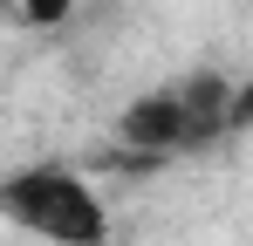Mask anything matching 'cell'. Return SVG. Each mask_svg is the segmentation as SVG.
<instances>
[{
  "label": "cell",
  "mask_w": 253,
  "mask_h": 246,
  "mask_svg": "<svg viewBox=\"0 0 253 246\" xmlns=\"http://www.w3.org/2000/svg\"><path fill=\"white\" fill-rule=\"evenodd\" d=\"M0 226H14L21 240H42V246H110L117 240V212L103 199V185L69 158L14 164L0 178Z\"/></svg>",
  "instance_id": "1"
},
{
  "label": "cell",
  "mask_w": 253,
  "mask_h": 246,
  "mask_svg": "<svg viewBox=\"0 0 253 246\" xmlns=\"http://www.w3.org/2000/svg\"><path fill=\"white\" fill-rule=\"evenodd\" d=\"M233 96L240 82L212 76V69H192L178 82H158L144 96H130L117 110V144L137 151V158H178V151H199L212 137L233 130Z\"/></svg>",
  "instance_id": "2"
},
{
  "label": "cell",
  "mask_w": 253,
  "mask_h": 246,
  "mask_svg": "<svg viewBox=\"0 0 253 246\" xmlns=\"http://www.w3.org/2000/svg\"><path fill=\"white\" fill-rule=\"evenodd\" d=\"M69 14H76V0H14V21H21V28H35V35L69 28Z\"/></svg>",
  "instance_id": "3"
},
{
  "label": "cell",
  "mask_w": 253,
  "mask_h": 246,
  "mask_svg": "<svg viewBox=\"0 0 253 246\" xmlns=\"http://www.w3.org/2000/svg\"><path fill=\"white\" fill-rule=\"evenodd\" d=\"M253 123V76L240 82V96H233V130H247Z\"/></svg>",
  "instance_id": "4"
}]
</instances>
